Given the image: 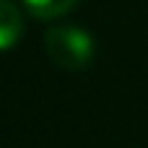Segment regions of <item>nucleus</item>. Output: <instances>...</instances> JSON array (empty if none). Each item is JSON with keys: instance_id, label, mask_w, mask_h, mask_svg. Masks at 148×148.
<instances>
[{"instance_id": "f03ea898", "label": "nucleus", "mask_w": 148, "mask_h": 148, "mask_svg": "<svg viewBox=\"0 0 148 148\" xmlns=\"http://www.w3.org/2000/svg\"><path fill=\"white\" fill-rule=\"evenodd\" d=\"M23 34V18L16 3L0 0V52L10 49Z\"/></svg>"}, {"instance_id": "f257e3e1", "label": "nucleus", "mask_w": 148, "mask_h": 148, "mask_svg": "<svg viewBox=\"0 0 148 148\" xmlns=\"http://www.w3.org/2000/svg\"><path fill=\"white\" fill-rule=\"evenodd\" d=\"M44 47L49 60L62 70H83L94 60V39L78 26H52L44 34Z\"/></svg>"}, {"instance_id": "7ed1b4c3", "label": "nucleus", "mask_w": 148, "mask_h": 148, "mask_svg": "<svg viewBox=\"0 0 148 148\" xmlns=\"http://www.w3.org/2000/svg\"><path fill=\"white\" fill-rule=\"evenodd\" d=\"M21 3L26 5V10L34 18H42V21L60 18L78 5V0H21Z\"/></svg>"}]
</instances>
